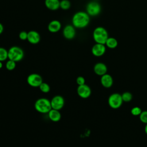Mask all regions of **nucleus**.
<instances>
[{
  "instance_id": "nucleus-1",
  "label": "nucleus",
  "mask_w": 147,
  "mask_h": 147,
  "mask_svg": "<svg viewBox=\"0 0 147 147\" xmlns=\"http://www.w3.org/2000/svg\"><path fill=\"white\" fill-rule=\"evenodd\" d=\"M90 16L85 11H78L72 18V25L75 28L83 29L87 26L90 23Z\"/></svg>"
},
{
  "instance_id": "nucleus-2",
  "label": "nucleus",
  "mask_w": 147,
  "mask_h": 147,
  "mask_svg": "<svg viewBox=\"0 0 147 147\" xmlns=\"http://www.w3.org/2000/svg\"><path fill=\"white\" fill-rule=\"evenodd\" d=\"M93 39L96 43L105 44L109 37L107 30L102 26H98L95 28L92 33Z\"/></svg>"
},
{
  "instance_id": "nucleus-3",
  "label": "nucleus",
  "mask_w": 147,
  "mask_h": 147,
  "mask_svg": "<svg viewBox=\"0 0 147 147\" xmlns=\"http://www.w3.org/2000/svg\"><path fill=\"white\" fill-rule=\"evenodd\" d=\"M34 109L40 113H48V112L52 109L51 100L45 98H38L34 103Z\"/></svg>"
},
{
  "instance_id": "nucleus-4",
  "label": "nucleus",
  "mask_w": 147,
  "mask_h": 147,
  "mask_svg": "<svg viewBox=\"0 0 147 147\" xmlns=\"http://www.w3.org/2000/svg\"><path fill=\"white\" fill-rule=\"evenodd\" d=\"M24 52L22 49L18 46H13L8 50V59L18 62L22 60Z\"/></svg>"
},
{
  "instance_id": "nucleus-5",
  "label": "nucleus",
  "mask_w": 147,
  "mask_h": 147,
  "mask_svg": "<svg viewBox=\"0 0 147 147\" xmlns=\"http://www.w3.org/2000/svg\"><path fill=\"white\" fill-rule=\"evenodd\" d=\"M123 103L121 95L118 93H113L110 95L108 99V103L113 109L119 108Z\"/></svg>"
},
{
  "instance_id": "nucleus-6",
  "label": "nucleus",
  "mask_w": 147,
  "mask_h": 147,
  "mask_svg": "<svg viewBox=\"0 0 147 147\" xmlns=\"http://www.w3.org/2000/svg\"><path fill=\"white\" fill-rule=\"evenodd\" d=\"M101 11V6L96 1H91L86 5V13L90 16H96Z\"/></svg>"
},
{
  "instance_id": "nucleus-7",
  "label": "nucleus",
  "mask_w": 147,
  "mask_h": 147,
  "mask_svg": "<svg viewBox=\"0 0 147 147\" xmlns=\"http://www.w3.org/2000/svg\"><path fill=\"white\" fill-rule=\"evenodd\" d=\"M26 81L28 84L33 87H39L40 84L43 82L41 76L36 73L29 75L27 77Z\"/></svg>"
},
{
  "instance_id": "nucleus-8",
  "label": "nucleus",
  "mask_w": 147,
  "mask_h": 147,
  "mask_svg": "<svg viewBox=\"0 0 147 147\" xmlns=\"http://www.w3.org/2000/svg\"><path fill=\"white\" fill-rule=\"evenodd\" d=\"M64 103L65 101L64 98L59 95L54 96L51 100L52 109L57 110H61L64 107Z\"/></svg>"
},
{
  "instance_id": "nucleus-9",
  "label": "nucleus",
  "mask_w": 147,
  "mask_h": 147,
  "mask_svg": "<svg viewBox=\"0 0 147 147\" xmlns=\"http://www.w3.org/2000/svg\"><path fill=\"white\" fill-rule=\"evenodd\" d=\"M78 95L82 98H88L91 94V88L87 84L78 86L77 88Z\"/></svg>"
},
{
  "instance_id": "nucleus-10",
  "label": "nucleus",
  "mask_w": 147,
  "mask_h": 147,
  "mask_svg": "<svg viewBox=\"0 0 147 147\" xmlns=\"http://www.w3.org/2000/svg\"><path fill=\"white\" fill-rule=\"evenodd\" d=\"M106 48L105 44L95 43L91 48L92 54L96 57L103 56L106 52Z\"/></svg>"
},
{
  "instance_id": "nucleus-11",
  "label": "nucleus",
  "mask_w": 147,
  "mask_h": 147,
  "mask_svg": "<svg viewBox=\"0 0 147 147\" xmlns=\"http://www.w3.org/2000/svg\"><path fill=\"white\" fill-rule=\"evenodd\" d=\"M63 35L67 40H72L76 36L75 28L71 25H66L63 30Z\"/></svg>"
},
{
  "instance_id": "nucleus-12",
  "label": "nucleus",
  "mask_w": 147,
  "mask_h": 147,
  "mask_svg": "<svg viewBox=\"0 0 147 147\" xmlns=\"http://www.w3.org/2000/svg\"><path fill=\"white\" fill-rule=\"evenodd\" d=\"M27 40L32 44H37L40 41V35L35 30H30L28 32Z\"/></svg>"
},
{
  "instance_id": "nucleus-13",
  "label": "nucleus",
  "mask_w": 147,
  "mask_h": 147,
  "mask_svg": "<svg viewBox=\"0 0 147 147\" xmlns=\"http://www.w3.org/2000/svg\"><path fill=\"white\" fill-rule=\"evenodd\" d=\"M94 71L96 75L99 76H102L107 74V67L105 63L99 62L94 65Z\"/></svg>"
},
{
  "instance_id": "nucleus-14",
  "label": "nucleus",
  "mask_w": 147,
  "mask_h": 147,
  "mask_svg": "<svg viewBox=\"0 0 147 147\" xmlns=\"http://www.w3.org/2000/svg\"><path fill=\"white\" fill-rule=\"evenodd\" d=\"M100 83L102 86L105 88H110L113 84V79L112 76L107 74H106L100 78Z\"/></svg>"
},
{
  "instance_id": "nucleus-15",
  "label": "nucleus",
  "mask_w": 147,
  "mask_h": 147,
  "mask_svg": "<svg viewBox=\"0 0 147 147\" xmlns=\"http://www.w3.org/2000/svg\"><path fill=\"white\" fill-rule=\"evenodd\" d=\"M61 28V22L56 20L51 21L48 25V30L51 33H56Z\"/></svg>"
},
{
  "instance_id": "nucleus-16",
  "label": "nucleus",
  "mask_w": 147,
  "mask_h": 147,
  "mask_svg": "<svg viewBox=\"0 0 147 147\" xmlns=\"http://www.w3.org/2000/svg\"><path fill=\"white\" fill-rule=\"evenodd\" d=\"M49 119L53 122H59L61 117V115L59 110L52 109L48 113Z\"/></svg>"
},
{
  "instance_id": "nucleus-17",
  "label": "nucleus",
  "mask_w": 147,
  "mask_h": 147,
  "mask_svg": "<svg viewBox=\"0 0 147 147\" xmlns=\"http://www.w3.org/2000/svg\"><path fill=\"white\" fill-rule=\"evenodd\" d=\"M45 5L51 10H56L60 8L59 0H45Z\"/></svg>"
},
{
  "instance_id": "nucleus-18",
  "label": "nucleus",
  "mask_w": 147,
  "mask_h": 147,
  "mask_svg": "<svg viewBox=\"0 0 147 147\" xmlns=\"http://www.w3.org/2000/svg\"><path fill=\"white\" fill-rule=\"evenodd\" d=\"M105 45L110 49H114L118 46V41L114 37H109L106 41Z\"/></svg>"
},
{
  "instance_id": "nucleus-19",
  "label": "nucleus",
  "mask_w": 147,
  "mask_h": 147,
  "mask_svg": "<svg viewBox=\"0 0 147 147\" xmlns=\"http://www.w3.org/2000/svg\"><path fill=\"white\" fill-rule=\"evenodd\" d=\"M71 6V4L69 0H61L60 1V7L64 10H68Z\"/></svg>"
},
{
  "instance_id": "nucleus-20",
  "label": "nucleus",
  "mask_w": 147,
  "mask_h": 147,
  "mask_svg": "<svg viewBox=\"0 0 147 147\" xmlns=\"http://www.w3.org/2000/svg\"><path fill=\"white\" fill-rule=\"evenodd\" d=\"M8 59V51L5 48L0 47V61H3Z\"/></svg>"
},
{
  "instance_id": "nucleus-21",
  "label": "nucleus",
  "mask_w": 147,
  "mask_h": 147,
  "mask_svg": "<svg viewBox=\"0 0 147 147\" xmlns=\"http://www.w3.org/2000/svg\"><path fill=\"white\" fill-rule=\"evenodd\" d=\"M123 102H130L132 100L133 98V95L131 92L126 91L123 92L122 95H121Z\"/></svg>"
},
{
  "instance_id": "nucleus-22",
  "label": "nucleus",
  "mask_w": 147,
  "mask_h": 147,
  "mask_svg": "<svg viewBox=\"0 0 147 147\" xmlns=\"http://www.w3.org/2000/svg\"><path fill=\"white\" fill-rule=\"evenodd\" d=\"M39 89L40 91L44 93H48L50 91L51 88L49 85L45 82H42L39 86Z\"/></svg>"
},
{
  "instance_id": "nucleus-23",
  "label": "nucleus",
  "mask_w": 147,
  "mask_h": 147,
  "mask_svg": "<svg viewBox=\"0 0 147 147\" xmlns=\"http://www.w3.org/2000/svg\"><path fill=\"white\" fill-rule=\"evenodd\" d=\"M6 68L9 70V71H12L13 69H15L16 67V62H15L14 61L11 60H8L7 61V62L6 63V65H5Z\"/></svg>"
},
{
  "instance_id": "nucleus-24",
  "label": "nucleus",
  "mask_w": 147,
  "mask_h": 147,
  "mask_svg": "<svg viewBox=\"0 0 147 147\" xmlns=\"http://www.w3.org/2000/svg\"><path fill=\"white\" fill-rule=\"evenodd\" d=\"M142 110L141 109V108H140L139 107H137V106H136V107H133L131 109V114L134 115V116H137V115H140V114L142 112Z\"/></svg>"
},
{
  "instance_id": "nucleus-25",
  "label": "nucleus",
  "mask_w": 147,
  "mask_h": 147,
  "mask_svg": "<svg viewBox=\"0 0 147 147\" xmlns=\"http://www.w3.org/2000/svg\"><path fill=\"white\" fill-rule=\"evenodd\" d=\"M139 116H140V121L142 123L146 124L147 123V110L142 111Z\"/></svg>"
},
{
  "instance_id": "nucleus-26",
  "label": "nucleus",
  "mask_w": 147,
  "mask_h": 147,
  "mask_svg": "<svg viewBox=\"0 0 147 147\" xmlns=\"http://www.w3.org/2000/svg\"><path fill=\"white\" fill-rule=\"evenodd\" d=\"M76 82L78 86L83 85L85 84V79L84 77H83L82 76H79L77 77V78L76 79Z\"/></svg>"
},
{
  "instance_id": "nucleus-27",
  "label": "nucleus",
  "mask_w": 147,
  "mask_h": 147,
  "mask_svg": "<svg viewBox=\"0 0 147 147\" xmlns=\"http://www.w3.org/2000/svg\"><path fill=\"white\" fill-rule=\"evenodd\" d=\"M18 37L21 40H26L28 37V32L26 31H21L20 32Z\"/></svg>"
},
{
  "instance_id": "nucleus-28",
  "label": "nucleus",
  "mask_w": 147,
  "mask_h": 147,
  "mask_svg": "<svg viewBox=\"0 0 147 147\" xmlns=\"http://www.w3.org/2000/svg\"><path fill=\"white\" fill-rule=\"evenodd\" d=\"M3 32V25L0 23V34H1Z\"/></svg>"
},
{
  "instance_id": "nucleus-29",
  "label": "nucleus",
  "mask_w": 147,
  "mask_h": 147,
  "mask_svg": "<svg viewBox=\"0 0 147 147\" xmlns=\"http://www.w3.org/2000/svg\"><path fill=\"white\" fill-rule=\"evenodd\" d=\"M144 131H145V132L146 134H147V123L146 124V125H145V128H144Z\"/></svg>"
},
{
  "instance_id": "nucleus-30",
  "label": "nucleus",
  "mask_w": 147,
  "mask_h": 147,
  "mask_svg": "<svg viewBox=\"0 0 147 147\" xmlns=\"http://www.w3.org/2000/svg\"><path fill=\"white\" fill-rule=\"evenodd\" d=\"M2 66H3V64H2V61H0V69H1L2 68Z\"/></svg>"
}]
</instances>
